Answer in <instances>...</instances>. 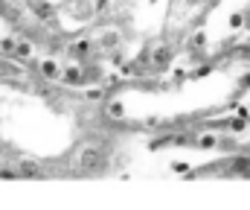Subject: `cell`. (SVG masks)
I'll use <instances>...</instances> for the list:
<instances>
[{
	"mask_svg": "<svg viewBox=\"0 0 250 210\" xmlns=\"http://www.w3.org/2000/svg\"><path fill=\"white\" fill-rule=\"evenodd\" d=\"M105 166H108V155L99 146H93V143L82 146V152L76 158V172L79 175H99V172H105Z\"/></svg>",
	"mask_w": 250,
	"mask_h": 210,
	"instance_id": "1",
	"label": "cell"
},
{
	"mask_svg": "<svg viewBox=\"0 0 250 210\" xmlns=\"http://www.w3.org/2000/svg\"><path fill=\"white\" fill-rule=\"evenodd\" d=\"M148 68H154V70H163L169 62H172V47H166V44H157L148 56Z\"/></svg>",
	"mask_w": 250,
	"mask_h": 210,
	"instance_id": "2",
	"label": "cell"
},
{
	"mask_svg": "<svg viewBox=\"0 0 250 210\" xmlns=\"http://www.w3.org/2000/svg\"><path fill=\"white\" fill-rule=\"evenodd\" d=\"M84 79H87V73H84L82 68H76V65L64 68V73H62V82H64V85H70V88H79V85H84Z\"/></svg>",
	"mask_w": 250,
	"mask_h": 210,
	"instance_id": "3",
	"label": "cell"
},
{
	"mask_svg": "<svg viewBox=\"0 0 250 210\" xmlns=\"http://www.w3.org/2000/svg\"><path fill=\"white\" fill-rule=\"evenodd\" d=\"M38 70H41V76L47 79V82H56V79H62L64 68L56 62V59H44L41 65H38Z\"/></svg>",
	"mask_w": 250,
	"mask_h": 210,
	"instance_id": "4",
	"label": "cell"
},
{
	"mask_svg": "<svg viewBox=\"0 0 250 210\" xmlns=\"http://www.w3.org/2000/svg\"><path fill=\"white\" fill-rule=\"evenodd\" d=\"M67 53H70V59L84 62V59L90 56V44H87V41H76V44H70V47H67Z\"/></svg>",
	"mask_w": 250,
	"mask_h": 210,
	"instance_id": "5",
	"label": "cell"
},
{
	"mask_svg": "<svg viewBox=\"0 0 250 210\" xmlns=\"http://www.w3.org/2000/svg\"><path fill=\"white\" fill-rule=\"evenodd\" d=\"M29 9H32L41 21H50V18H53V6H50L47 0H29Z\"/></svg>",
	"mask_w": 250,
	"mask_h": 210,
	"instance_id": "6",
	"label": "cell"
},
{
	"mask_svg": "<svg viewBox=\"0 0 250 210\" xmlns=\"http://www.w3.org/2000/svg\"><path fill=\"white\" fill-rule=\"evenodd\" d=\"M218 146H221V138L218 135H201V138L195 140V149H204V152L218 149Z\"/></svg>",
	"mask_w": 250,
	"mask_h": 210,
	"instance_id": "7",
	"label": "cell"
},
{
	"mask_svg": "<svg viewBox=\"0 0 250 210\" xmlns=\"http://www.w3.org/2000/svg\"><path fill=\"white\" fill-rule=\"evenodd\" d=\"M230 175H250V158H236L233 166H230Z\"/></svg>",
	"mask_w": 250,
	"mask_h": 210,
	"instance_id": "8",
	"label": "cell"
},
{
	"mask_svg": "<svg viewBox=\"0 0 250 210\" xmlns=\"http://www.w3.org/2000/svg\"><path fill=\"white\" fill-rule=\"evenodd\" d=\"M102 117H111V120H120V117H125L123 102H108V105H105V114H102Z\"/></svg>",
	"mask_w": 250,
	"mask_h": 210,
	"instance_id": "9",
	"label": "cell"
},
{
	"mask_svg": "<svg viewBox=\"0 0 250 210\" xmlns=\"http://www.w3.org/2000/svg\"><path fill=\"white\" fill-rule=\"evenodd\" d=\"M32 56V44L29 41H18V47H15V59H29Z\"/></svg>",
	"mask_w": 250,
	"mask_h": 210,
	"instance_id": "10",
	"label": "cell"
},
{
	"mask_svg": "<svg viewBox=\"0 0 250 210\" xmlns=\"http://www.w3.org/2000/svg\"><path fill=\"white\" fill-rule=\"evenodd\" d=\"M99 44H102V47H114V44H120V32H105V35L99 38Z\"/></svg>",
	"mask_w": 250,
	"mask_h": 210,
	"instance_id": "11",
	"label": "cell"
},
{
	"mask_svg": "<svg viewBox=\"0 0 250 210\" xmlns=\"http://www.w3.org/2000/svg\"><path fill=\"white\" fill-rule=\"evenodd\" d=\"M242 23H245V18H242V15H230V26H233V29H239Z\"/></svg>",
	"mask_w": 250,
	"mask_h": 210,
	"instance_id": "12",
	"label": "cell"
},
{
	"mask_svg": "<svg viewBox=\"0 0 250 210\" xmlns=\"http://www.w3.org/2000/svg\"><path fill=\"white\" fill-rule=\"evenodd\" d=\"M172 169H175V172H187L189 166L184 163V161H175V166H172Z\"/></svg>",
	"mask_w": 250,
	"mask_h": 210,
	"instance_id": "13",
	"label": "cell"
}]
</instances>
